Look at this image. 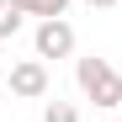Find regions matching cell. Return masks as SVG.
I'll use <instances>...</instances> for the list:
<instances>
[{
  "label": "cell",
  "instance_id": "7a4b0ae2",
  "mask_svg": "<svg viewBox=\"0 0 122 122\" xmlns=\"http://www.w3.org/2000/svg\"><path fill=\"white\" fill-rule=\"evenodd\" d=\"M74 53V27L64 21V16H53V21H37L32 27V58H69Z\"/></svg>",
  "mask_w": 122,
  "mask_h": 122
},
{
  "label": "cell",
  "instance_id": "3957f363",
  "mask_svg": "<svg viewBox=\"0 0 122 122\" xmlns=\"http://www.w3.org/2000/svg\"><path fill=\"white\" fill-rule=\"evenodd\" d=\"M48 64L43 58H16L11 64V96H21V101H43L48 96Z\"/></svg>",
  "mask_w": 122,
  "mask_h": 122
},
{
  "label": "cell",
  "instance_id": "52a82bcc",
  "mask_svg": "<svg viewBox=\"0 0 122 122\" xmlns=\"http://www.w3.org/2000/svg\"><path fill=\"white\" fill-rule=\"evenodd\" d=\"M80 5H96V11H106V5H117V0H80Z\"/></svg>",
  "mask_w": 122,
  "mask_h": 122
},
{
  "label": "cell",
  "instance_id": "9c48e42d",
  "mask_svg": "<svg viewBox=\"0 0 122 122\" xmlns=\"http://www.w3.org/2000/svg\"><path fill=\"white\" fill-rule=\"evenodd\" d=\"M117 122H122V117H117Z\"/></svg>",
  "mask_w": 122,
  "mask_h": 122
},
{
  "label": "cell",
  "instance_id": "8992f818",
  "mask_svg": "<svg viewBox=\"0 0 122 122\" xmlns=\"http://www.w3.org/2000/svg\"><path fill=\"white\" fill-rule=\"evenodd\" d=\"M43 122H80V106H74V101H48Z\"/></svg>",
  "mask_w": 122,
  "mask_h": 122
},
{
  "label": "cell",
  "instance_id": "ba28073f",
  "mask_svg": "<svg viewBox=\"0 0 122 122\" xmlns=\"http://www.w3.org/2000/svg\"><path fill=\"white\" fill-rule=\"evenodd\" d=\"M0 101H5V85H0Z\"/></svg>",
  "mask_w": 122,
  "mask_h": 122
},
{
  "label": "cell",
  "instance_id": "6da1fadb",
  "mask_svg": "<svg viewBox=\"0 0 122 122\" xmlns=\"http://www.w3.org/2000/svg\"><path fill=\"white\" fill-rule=\"evenodd\" d=\"M74 85H80V96L85 101H96V106H122V74H117V64L112 58H74Z\"/></svg>",
  "mask_w": 122,
  "mask_h": 122
},
{
  "label": "cell",
  "instance_id": "5b68a950",
  "mask_svg": "<svg viewBox=\"0 0 122 122\" xmlns=\"http://www.w3.org/2000/svg\"><path fill=\"white\" fill-rule=\"evenodd\" d=\"M21 27H27V16L16 11V0H0V43H5V37H16Z\"/></svg>",
  "mask_w": 122,
  "mask_h": 122
},
{
  "label": "cell",
  "instance_id": "277c9868",
  "mask_svg": "<svg viewBox=\"0 0 122 122\" xmlns=\"http://www.w3.org/2000/svg\"><path fill=\"white\" fill-rule=\"evenodd\" d=\"M16 11H21V16H37V21H53V16L69 11V0H16Z\"/></svg>",
  "mask_w": 122,
  "mask_h": 122
}]
</instances>
